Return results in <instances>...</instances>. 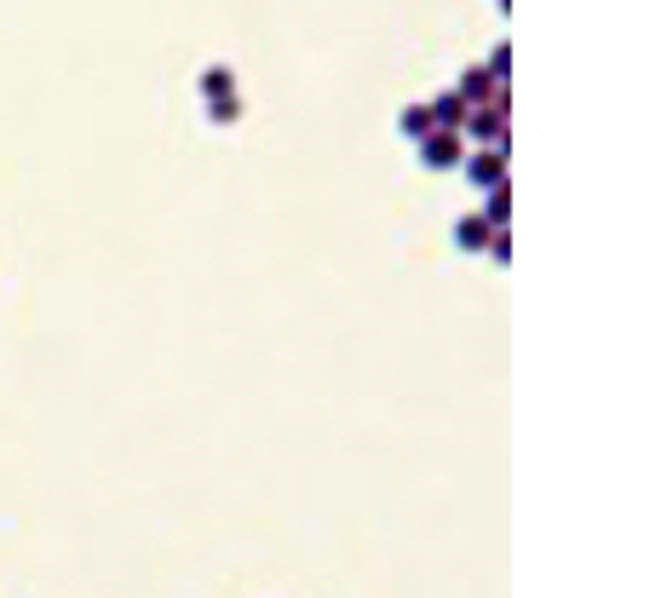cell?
<instances>
[{
    "label": "cell",
    "instance_id": "6da1fadb",
    "mask_svg": "<svg viewBox=\"0 0 661 598\" xmlns=\"http://www.w3.org/2000/svg\"><path fill=\"white\" fill-rule=\"evenodd\" d=\"M460 133L483 138V144H501V138H506V98H501V104H466Z\"/></svg>",
    "mask_w": 661,
    "mask_h": 598
},
{
    "label": "cell",
    "instance_id": "7a4b0ae2",
    "mask_svg": "<svg viewBox=\"0 0 661 598\" xmlns=\"http://www.w3.org/2000/svg\"><path fill=\"white\" fill-rule=\"evenodd\" d=\"M420 156H426V167H460L466 144H460L455 127H432V133L420 138Z\"/></svg>",
    "mask_w": 661,
    "mask_h": 598
},
{
    "label": "cell",
    "instance_id": "3957f363",
    "mask_svg": "<svg viewBox=\"0 0 661 598\" xmlns=\"http://www.w3.org/2000/svg\"><path fill=\"white\" fill-rule=\"evenodd\" d=\"M466 179L478 184V190H495V184H506V156H501V144H489V150H472V161H466Z\"/></svg>",
    "mask_w": 661,
    "mask_h": 598
},
{
    "label": "cell",
    "instance_id": "277c9868",
    "mask_svg": "<svg viewBox=\"0 0 661 598\" xmlns=\"http://www.w3.org/2000/svg\"><path fill=\"white\" fill-rule=\"evenodd\" d=\"M455 92L466 98V104H501V92H495V75H489V69H466Z\"/></svg>",
    "mask_w": 661,
    "mask_h": 598
},
{
    "label": "cell",
    "instance_id": "5b68a950",
    "mask_svg": "<svg viewBox=\"0 0 661 598\" xmlns=\"http://www.w3.org/2000/svg\"><path fill=\"white\" fill-rule=\"evenodd\" d=\"M489 236H495V225H489V219H478V213L455 225V242H460V248H472V253H478V248H489Z\"/></svg>",
    "mask_w": 661,
    "mask_h": 598
},
{
    "label": "cell",
    "instance_id": "8992f818",
    "mask_svg": "<svg viewBox=\"0 0 661 598\" xmlns=\"http://www.w3.org/2000/svg\"><path fill=\"white\" fill-rule=\"evenodd\" d=\"M460 115H466V98H460V92H443V98L432 104V121H437V127H455V133H460Z\"/></svg>",
    "mask_w": 661,
    "mask_h": 598
},
{
    "label": "cell",
    "instance_id": "52a82bcc",
    "mask_svg": "<svg viewBox=\"0 0 661 598\" xmlns=\"http://www.w3.org/2000/svg\"><path fill=\"white\" fill-rule=\"evenodd\" d=\"M432 127H437V121H432V104H409V110H403V133H409V138H426Z\"/></svg>",
    "mask_w": 661,
    "mask_h": 598
},
{
    "label": "cell",
    "instance_id": "ba28073f",
    "mask_svg": "<svg viewBox=\"0 0 661 598\" xmlns=\"http://www.w3.org/2000/svg\"><path fill=\"white\" fill-rule=\"evenodd\" d=\"M202 92H207V98H225V92H230V69L213 64V69L202 75Z\"/></svg>",
    "mask_w": 661,
    "mask_h": 598
},
{
    "label": "cell",
    "instance_id": "9c48e42d",
    "mask_svg": "<svg viewBox=\"0 0 661 598\" xmlns=\"http://www.w3.org/2000/svg\"><path fill=\"white\" fill-rule=\"evenodd\" d=\"M236 110H242V104H236L230 92H225V98H213V121H230V115H236Z\"/></svg>",
    "mask_w": 661,
    "mask_h": 598
}]
</instances>
